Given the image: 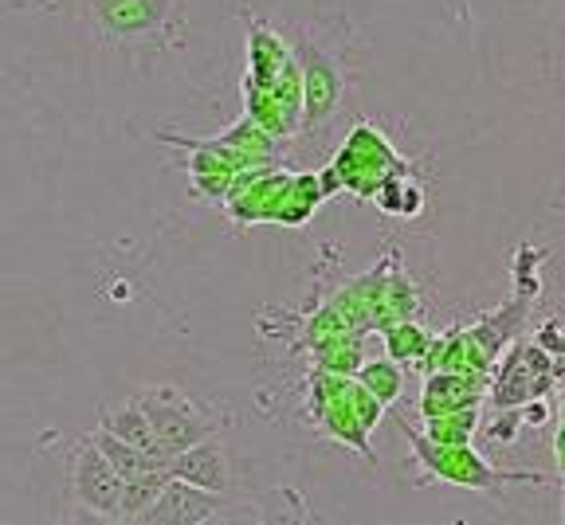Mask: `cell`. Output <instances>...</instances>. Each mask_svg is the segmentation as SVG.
Returning a JSON list of instances; mask_svg holds the SVG:
<instances>
[{
    "label": "cell",
    "mask_w": 565,
    "mask_h": 525,
    "mask_svg": "<svg viewBox=\"0 0 565 525\" xmlns=\"http://www.w3.org/2000/svg\"><path fill=\"white\" fill-rule=\"evenodd\" d=\"M401 431L413 443V467L420 474V482H448V486H463V491H483V494H499L507 486H546V474L539 471H507V467H494L479 456L471 443H433L424 431L401 424Z\"/></svg>",
    "instance_id": "cell-1"
},
{
    "label": "cell",
    "mask_w": 565,
    "mask_h": 525,
    "mask_svg": "<svg viewBox=\"0 0 565 525\" xmlns=\"http://www.w3.org/2000/svg\"><path fill=\"white\" fill-rule=\"evenodd\" d=\"M565 381V353H554L534 338L519 333L487 373L483 408H514V404L542 400Z\"/></svg>",
    "instance_id": "cell-2"
},
{
    "label": "cell",
    "mask_w": 565,
    "mask_h": 525,
    "mask_svg": "<svg viewBox=\"0 0 565 525\" xmlns=\"http://www.w3.org/2000/svg\"><path fill=\"white\" fill-rule=\"evenodd\" d=\"M134 400L141 404V411H146V420H150L166 456H177V451H185V447L216 436V416L201 400H193L185 388L150 385L141 388V393H134Z\"/></svg>",
    "instance_id": "cell-3"
},
{
    "label": "cell",
    "mask_w": 565,
    "mask_h": 525,
    "mask_svg": "<svg viewBox=\"0 0 565 525\" xmlns=\"http://www.w3.org/2000/svg\"><path fill=\"white\" fill-rule=\"evenodd\" d=\"M413 161H405L393 149V141L385 138V130L373 122H358L345 138V146L334 153L330 169L338 173L342 181V193H353L358 201H373L377 193V184L385 181L388 173H401L408 169Z\"/></svg>",
    "instance_id": "cell-4"
},
{
    "label": "cell",
    "mask_w": 565,
    "mask_h": 525,
    "mask_svg": "<svg viewBox=\"0 0 565 525\" xmlns=\"http://www.w3.org/2000/svg\"><path fill=\"white\" fill-rule=\"evenodd\" d=\"M295 60L302 71V130H322L338 118L345 98V79H342V63L318 47L315 40H295Z\"/></svg>",
    "instance_id": "cell-5"
},
{
    "label": "cell",
    "mask_w": 565,
    "mask_h": 525,
    "mask_svg": "<svg viewBox=\"0 0 565 525\" xmlns=\"http://www.w3.org/2000/svg\"><path fill=\"white\" fill-rule=\"evenodd\" d=\"M118 494H122L118 471L98 451L95 439L83 436L71 451V502L103 522H118Z\"/></svg>",
    "instance_id": "cell-6"
},
{
    "label": "cell",
    "mask_w": 565,
    "mask_h": 525,
    "mask_svg": "<svg viewBox=\"0 0 565 525\" xmlns=\"http://www.w3.org/2000/svg\"><path fill=\"white\" fill-rule=\"evenodd\" d=\"M90 17L106 40L134 44L166 32L173 20V0H90Z\"/></svg>",
    "instance_id": "cell-7"
},
{
    "label": "cell",
    "mask_w": 565,
    "mask_h": 525,
    "mask_svg": "<svg viewBox=\"0 0 565 525\" xmlns=\"http://www.w3.org/2000/svg\"><path fill=\"white\" fill-rule=\"evenodd\" d=\"M221 517V494L189 486L181 479H169L161 486V494L153 499V506L138 517L146 525H204Z\"/></svg>",
    "instance_id": "cell-8"
},
{
    "label": "cell",
    "mask_w": 565,
    "mask_h": 525,
    "mask_svg": "<svg viewBox=\"0 0 565 525\" xmlns=\"http://www.w3.org/2000/svg\"><path fill=\"white\" fill-rule=\"evenodd\" d=\"M166 474L169 479L189 482V486H201V491H212V494H224L232 486L228 451H224V443L216 436H209V439H201V443L169 456Z\"/></svg>",
    "instance_id": "cell-9"
},
{
    "label": "cell",
    "mask_w": 565,
    "mask_h": 525,
    "mask_svg": "<svg viewBox=\"0 0 565 525\" xmlns=\"http://www.w3.org/2000/svg\"><path fill=\"white\" fill-rule=\"evenodd\" d=\"M487 400V373H459V368H436L424 373L420 416H444V411L471 408Z\"/></svg>",
    "instance_id": "cell-10"
},
{
    "label": "cell",
    "mask_w": 565,
    "mask_h": 525,
    "mask_svg": "<svg viewBox=\"0 0 565 525\" xmlns=\"http://www.w3.org/2000/svg\"><path fill=\"white\" fill-rule=\"evenodd\" d=\"M327 201L318 173H291L279 184V193L267 204L264 224H279V228H302L310 216L318 212V204Z\"/></svg>",
    "instance_id": "cell-11"
},
{
    "label": "cell",
    "mask_w": 565,
    "mask_h": 525,
    "mask_svg": "<svg viewBox=\"0 0 565 525\" xmlns=\"http://www.w3.org/2000/svg\"><path fill=\"white\" fill-rule=\"evenodd\" d=\"M287 63H295V47L287 44L279 32H271L267 24L252 20V24H247V79L244 83L267 90L282 75Z\"/></svg>",
    "instance_id": "cell-12"
},
{
    "label": "cell",
    "mask_w": 565,
    "mask_h": 525,
    "mask_svg": "<svg viewBox=\"0 0 565 525\" xmlns=\"http://www.w3.org/2000/svg\"><path fill=\"white\" fill-rule=\"evenodd\" d=\"M416 314H420V290H416V282L408 279L405 267H401V251L388 247V267H385V282H381L373 330H385V325L405 322V318H416Z\"/></svg>",
    "instance_id": "cell-13"
},
{
    "label": "cell",
    "mask_w": 565,
    "mask_h": 525,
    "mask_svg": "<svg viewBox=\"0 0 565 525\" xmlns=\"http://www.w3.org/2000/svg\"><path fill=\"white\" fill-rule=\"evenodd\" d=\"M546 420H550V404H546V396H542V400L514 404V408H491V416L479 420V431H483V443L511 447V443H519L522 431L542 428Z\"/></svg>",
    "instance_id": "cell-14"
},
{
    "label": "cell",
    "mask_w": 565,
    "mask_h": 525,
    "mask_svg": "<svg viewBox=\"0 0 565 525\" xmlns=\"http://www.w3.org/2000/svg\"><path fill=\"white\" fill-rule=\"evenodd\" d=\"M98 428L110 431V436H118L122 443L138 447L141 456L158 459V463H169V456L161 451L158 436H153L150 420H146V411H141V404L134 400V396H130V400H122V404H115V408H106V416H103V424H98Z\"/></svg>",
    "instance_id": "cell-15"
},
{
    "label": "cell",
    "mask_w": 565,
    "mask_h": 525,
    "mask_svg": "<svg viewBox=\"0 0 565 525\" xmlns=\"http://www.w3.org/2000/svg\"><path fill=\"white\" fill-rule=\"evenodd\" d=\"M373 204H377L385 216H401V219H416L424 212V184L416 176V169H401V173H388L385 181L377 184L373 193Z\"/></svg>",
    "instance_id": "cell-16"
},
{
    "label": "cell",
    "mask_w": 565,
    "mask_h": 525,
    "mask_svg": "<svg viewBox=\"0 0 565 525\" xmlns=\"http://www.w3.org/2000/svg\"><path fill=\"white\" fill-rule=\"evenodd\" d=\"M377 333H381V350H385V357H393L397 365H408V368H420L424 353H428V345H433V330L420 325L416 318L393 322Z\"/></svg>",
    "instance_id": "cell-17"
},
{
    "label": "cell",
    "mask_w": 565,
    "mask_h": 525,
    "mask_svg": "<svg viewBox=\"0 0 565 525\" xmlns=\"http://www.w3.org/2000/svg\"><path fill=\"white\" fill-rule=\"evenodd\" d=\"M169 482L166 467L141 471L134 479H122V494H118V522H138L146 510L153 506V499L161 494V486Z\"/></svg>",
    "instance_id": "cell-18"
},
{
    "label": "cell",
    "mask_w": 565,
    "mask_h": 525,
    "mask_svg": "<svg viewBox=\"0 0 565 525\" xmlns=\"http://www.w3.org/2000/svg\"><path fill=\"white\" fill-rule=\"evenodd\" d=\"M353 381L388 408V404L401 400V393H405V365H397L393 357H373V361H362V365H358Z\"/></svg>",
    "instance_id": "cell-19"
},
{
    "label": "cell",
    "mask_w": 565,
    "mask_h": 525,
    "mask_svg": "<svg viewBox=\"0 0 565 525\" xmlns=\"http://www.w3.org/2000/svg\"><path fill=\"white\" fill-rule=\"evenodd\" d=\"M315 357V368H327V373H342V377H353L358 365L365 361V333H342V338H330V342L315 345L310 350Z\"/></svg>",
    "instance_id": "cell-20"
},
{
    "label": "cell",
    "mask_w": 565,
    "mask_h": 525,
    "mask_svg": "<svg viewBox=\"0 0 565 525\" xmlns=\"http://www.w3.org/2000/svg\"><path fill=\"white\" fill-rule=\"evenodd\" d=\"M483 420V404H471V408L444 411V416H428L424 420V436L433 443H471Z\"/></svg>",
    "instance_id": "cell-21"
},
{
    "label": "cell",
    "mask_w": 565,
    "mask_h": 525,
    "mask_svg": "<svg viewBox=\"0 0 565 525\" xmlns=\"http://www.w3.org/2000/svg\"><path fill=\"white\" fill-rule=\"evenodd\" d=\"M98 443V451H103L106 459H110V467L118 471V479H134V474H141V471H153V467H166V463H158V459H150V456H141L138 447H130V443H122L118 436H110V431H103V428H95V436H90Z\"/></svg>",
    "instance_id": "cell-22"
},
{
    "label": "cell",
    "mask_w": 565,
    "mask_h": 525,
    "mask_svg": "<svg viewBox=\"0 0 565 525\" xmlns=\"http://www.w3.org/2000/svg\"><path fill=\"white\" fill-rule=\"evenodd\" d=\"M232 176L236 173H189V181H193L196 193L209 196V201H224L232 189Z\"/></svg>",
    "instance_id": "cell-23"
},
{
    "label": "cell",
    "mask_w": 565,
    "mask_h": 525,
    "mask_svg": "<svg viewBox=\"0 0 565 525\" xmlns=\"http://www.w3.org/2000/svg\"><path fill=\"white\" fill-rule=\"evenodd\" d=\"M554 459H557V474H562V514H565V381H562V400H557V431H554Z\"/></svg>",
    "instance_id": "cell-24"
}]
</instances>
